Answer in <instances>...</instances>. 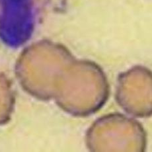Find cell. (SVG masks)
I'll return each instance as SVG.
<instances>
[{
    "mask_svg": "<svg viewBox=\"0 0 152 152\" xmlns=\"http://www.w3.org/2000/svg\"><path fill=\"white\" fill-rule=\"evenodd\" d=\"M1 82H2V77H1V75H0V84L1 83ZM0 88H1V87H0ZM1 89H0V103H1ZM0 109H1V108H0ZM1 122H2L1 112V111H0V123H1Z\"/></svg>",
    "mask_w": 152,
    "mask_h": 152,
    "instance_id": "obj_1",
    "label": "cell"
}]
</instances>
